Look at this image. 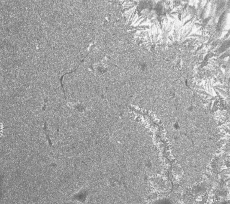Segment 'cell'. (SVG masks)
<instances>
[{"label":"cell","instance_id":"obj_1","mask_svg":"<svg viewBox=\"0 0 230 204\" xmlns=\"http://www.w3.org/2000/svg\"><path fill=\"white\" fill-rule=\"evenodd\" d=\"M154 204H174V203L168 198H161L155 201Z\"/></svg>","mask_w":230,"mask_h":204}]
</instances>
